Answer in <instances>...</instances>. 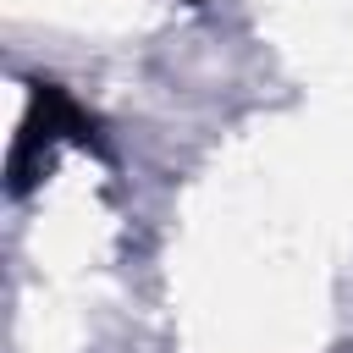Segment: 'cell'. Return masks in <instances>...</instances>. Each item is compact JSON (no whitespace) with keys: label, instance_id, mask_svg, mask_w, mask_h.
Returning a JSON list of instances; mask_svg holds the SVG:
<instances>
[{"label":"cell","instance_id":"1","mask_svg":"<svg viewBox=\"0 0 353 353\" xmlns=\"http://www.w3.org/2000/svg\"><path fill=\"white\" fill-rule=\"evenodd\" d=\"M55 138H72V143L99 149V121H94L61 83H33V88H28V116H22L17 138H11V165H6L11 199H22V193L44 176V160H50V143H55Z\"/></svg>","mask_w":353,"mask_h":353}]
</instances>
